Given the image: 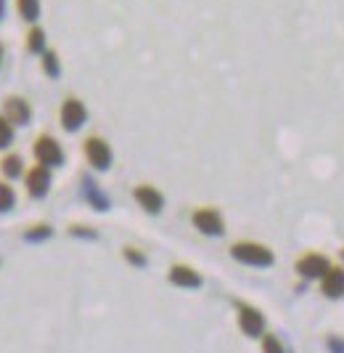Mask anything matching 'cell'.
Instances as JSON below:
<instances>
[{
  "instance_id": "ba28073f",
  "label": "cell",
  "mask_w": 344,
  "mask_h": 353,
  "mask_svg": "<svg viewBox=\"0 0 344 353\" xmlns=\"http://www.w3.org/2000/svg\"><path fill=\"white\" fill-rule=\"evenodd\" d=\"M328 268H331V263H328L326 255H321V252H305L297 261V274L305 276V279H323V274H326Z\"/></svg>"
},
{
  "instance_id": "d6986e66",
  "label": "cell",
  "mask_w": 344,
  "mask_h": 353,
  "mask_svg": "<svg viewBox=\"0 0 344 353\" xmlns=\"http://www.w3.org/2000/svg\"><path fill=\"white\" fill-rule=\"evenodd\" d=\"M14 143V125L6 120V114L0 112V152L8 149Z\"/></svg>"
},
{
  "instance_id": "6da1fadb",
  "label": "cell",
  "mask_w": 344,
  "mask_h": 353,
  "mask_svg": "<svg viewBox=\"0 0 344 353\" xmlns=\"http://www.w3.org/2000/svg\"><path fill=\"white\" fill-rule=\"evenodd\" d=\"M230 255H233V261H239L244 265H255V268H268L275 261L273 250L268 248V245H262V242H246V239L230 245Z\"/></svg>"
},
{
  "instance_id": "8fae6325",
  "label": "cell",
  "mask_w": 344,
  "mask_h": 353,
  "mask_svg": "<svg viewBox=\"0 0 344 353\" xmlns=\"http://www.w3.org/2000/svg\"><path fill=\"white\" fill-rule=\"evenodd\" d=\"M321 290H323V295L326 298H342L344 295V268L339 265H331L326 274H323V279H321Z\"/></svg>"
},
{
  "instance_id": "277c9868",
  "label": "cell",
  "mask_w": 344,
  "mask_h": 353,
  "mask_svg": "<svg viewBox=\"0 0 344 353\" xmlns=\"http://www.w3.org/2000/svg\"><path fill=\"white\" fill-rule=\"evenodd\" d=\"M83 152H85V159L90 162V168L96 170H109L111 168V146L103 141L101 136H87L85 143H83Z\"/></svg>"
},
{
  "instance_id": "7a4b0ae2",
  "label": "cell",
  "mask_w": 344,
  "mask_h": 353,
  "mask_svg": "<svg viewBox=\"0 0 344 353\" xmlns=\"http://www.w3.org/2000/svg\"><path fill=\"white\" fill-rule=\"evenodd\" d=\"M32 154L37 159V165H43V168H61L64 165V149L48 133H43V136L34 139Z\"/></svg>"
},
{
  "instance_id": "9a60e30c",
  "label": "cell",
  "mask_w": 344,
  "mask_h": 353,
  "mask_svg": "<svg viewBox=\"0 0 344 353\" xmlns=\"http://www.w3.org/2000/svg\"><path fill=\"white\" fill-rule=\"evenodd\" d=\"M0 173L8 181L24 176V159L19 157V154H6V157L0 159Z\"/></svg>"
},
{
  "instance_id": "8992f818",
  "label": "cell",
  "mask_w": 344,
  "mask_h": 353,
  "mask_svg": "<svg viewBox=\"0 0 344 353\" xmlns=\"http://www.w3.org/2000/svg\"><path fill=\"white\" fill-rule=\"evenodd\" d=\"M191 221H193V226L206 234V236H220L225 231V221L220 210H215V208H199V210H193L191 215Z\"/></svg>"
},
{
  "instance_id": "3957f363",
  "label": "cell",
  "mask_w": 344,
  "mask_h": 353,
  "mask_svg": "<svg viewBox=\"0 0 344 353\" xmlns=\"http://www.w3.org/2000/svg\"><path fill=\"white\" fill-rule=\"evenodd\" d=\"M58 120H61V128L67 133H77L87 123V106L77 96H67L61 109H58Z\"/></svg>"
},
{
  "instance_id": "7402d4cb",
  "label": "cell",
  "mask_w": 344,
  "mask_h": 353,
  "mask_svg": "<svg viewBox=\"0 0 344 353\" xmlns=\"http://www.w3.org/2000/svg\"><path fill=\"white\" fill-rule=\"evenodd\" d=\"M6 14H8V0H0V24H3Z\"/></svg>"
},
{
  "instance_id": "4fadbf2b",
  "label": "cell",
  "mask_w": 344,
  "mask_h": 353,
  "mask_svg": "<svg viewBox=\"0 0 344 353\" xmlns=\"http://www.w3.org/2000/svg\"><path fill=\"white\" fill-rule=\"evenodd\" d=\"M24 48L32 53V56H43V53L48 51V35H45V30L32 24L27 30V37H24Z\"/></svg>"
},
{
  "instance_id": "7c38bea8",
  "label": "cell",
  "mask_w": 344,
  "mask_h": 353,
  "mask_svg": "<svg viewBox=\"0 0 344 353\" xmlns=\"http://www.w3.org/2000/svg\"><path fill=\"white\" fill-rule=\"evenodd\" d=\"M170 282L175 287H183V290H196V287H202V276L191 265H172Z\"/></svg>"
},
{
  "instance_id": "52a82bcc",
  "label": "cell",
  "mask_w": 344,
  "mask_h": 353,
  "mask_svg": "<svg viewBox=\"0 0 344 353\" xmlns=\"http://www.w3.org/2000/svg\"><path fill=\"white\" fill-rule=\"evenodd\" d=\"M3 114L11 125H30L32 123V106L24 96H8L3 101Z\"/></svg>"
},
{
  "instance_id": "30bf717a",
  "label": "cell",
  "mask_w": 344,
  "mask_h": 353,
  "mask_svg": "<svg viewBox=\"0 0 344 353\" xmlns=\"http://www.w3.org/2000/svg\"><path fill=\"white\" fill-rule=\"evenodd\" d=\"M133 196H136L138 205H140L146 212H151V215L162 212V208H164V194H162L156 186H151V183H140V186H136V189H133Z\"/></svg>"
},
{
  "instance_id": "ffe728a7",
  "label": "cell",
  "mask_w": 344,
  "mask_h": 353,
  "mask_svg": "<svg viewBox=\"0 0 344 353\" xmlns=\"http://www.w3.org/2000/svg\"><path fill=\"white\" fill-rule=\"evenodd\" d=\"M262 353H283V345L278 343V337L265 332L262 335Z\"/></svg>"
},
{
  "instance_id": "9c48e42d",
  "label": "cell",
  "mask_w": 344,
  "mask_h": 353,
  "mask_svg": "<svg viewBox=\"0 0 344 353\" xmlns=\"http://www.w3.org/2000/svg\"><path fill=\"white\" fill-rule=\"evenodd\" d=\"M239 327L246 337L265 335V316L252 305H239Z\"/></svg>"
},
{
  "instance_id": "ac0fdd59",
  "label": "cell",
  "mask_w": 344,
  "mask_h": 353,
  "mask_svg": "<svg viewBox=\"0 0 344 353\" xmlns=\"http://www.w3.org/2000/svg\"><path fill=\"white\" fill-rule=\"evenodd\" d=\"M48 236H53V229L48 223H34L32 229L24 231V239H27V242H43V239H48Z\"/></svg>"
},
{
  "instance_id": "603a6c76",
  "label": "cell",
  "mask_w": 344,
  "mask_h": 353,
  "mask_svg": "<svg viewBox=\"0 0 344 353\" xmlns=\"http://www.w3.org/2000/svg\"><path fill=\"white\" fill-rule=\"evenodd\" d=\"M3 59H6V48H3V43H0V67H3Z\"/></svg>"
},
{
  "instance_id": "2e32d148",
  "label": "cell",
  "mask_w": 344,
  "mask_h": 353,
  "mask_svg": "<svg viewBox=\"0 0 344 353\" xmlns=\"http://www.w3.org/2000/svg\"><path fill=\"white\" fill-rule=\"evenodd\" d=\"M40 64H43V72L51 77V80H58L61 77V59H58V53L56 48H48V51L40 56Z\"/></svg>"
},
{
  "instance_id": "e0dca14e",
  "label": "cell",
  "mask_w": 344,
  "mask_h": 353,
  "mask_svg": "<svg viewBox=\"0 0 344 353\" xmlns=\"http://www.w3.org/2000/svg\"><path fill=\"white\" fill-rule=\"evenodd\" d=\"M17 208V192L11 183L0 181V212H11Z\"/></svg>"
},
{
  "instance_id": "44dd1931",
  "label": "cell",
  "mask_w": 344,
  "mask_h": 353,
  "mask_svg": "<svg viewBox=\"0 0 344 353\" xmlns=\"http://www.w3.org/2000/svg\"><path fill=\"white\" fill-rule=\"evenodd\" d=\"M125 258L136 265H146V255H143V252H138V250H133V248H125Z\"/></svg>"
},
{
  "instance_id": "5bb4252c",
  "label": "cell",
  "mask_w": 344,
  "mask_h": 353,
  "mask_svg": "<svg viewBox=\"0 0 344 353\" xmlns=\"http://www.w3.org/2000/svg\"><path fill=\"white\" fill-rule=\"evenodd\" d=\"M14 8H17V14L24 19L30 27L37 24V19L43 17V3H40V0H14Z\"/></svg>"
},
{
  "instance_id": "5b68a950",
  "label": "cell",
  "mask_w": 344,
  "mask_h": 353,
  "mask_svg": "<svg viewBox=\"0 0 344 353\" xmlns=\"http://www.w3.org/2000/svg\"><path fill=\"white\" fill-rule=\"evenodd\" d=\"M51 168H43V165H32L27 173H24V186H27V194L32 199H43V196L51 192Z\"/></svg>"
}]
</instances>
